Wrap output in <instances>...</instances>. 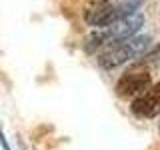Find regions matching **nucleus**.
Returning a JSON list of instances; mask_svg holds the SVG:
<instances>
[{
	"label": "nucleus",
	"instance_id": "obj_5",
	"mask_svg": "<svg viewBox=\"0 0 160 150\" xmlns=\"http://www.w3.org/2000/svg\"><path fill=\"white\" fill-rule=\"evenodd\" d=\"M134 116L138 118H154L160 114V82L154 86H148L144 92H140L130 104Z\"/></svg>",
	"mask_w": 160,
	"mask_h": 150
},
{
	"label": "nucleus",
	"instance_id": "obj_4",
	"mask_svg": "<svg viewBox=\"0 0 160 150\" xmlns=\"http://www.w3.org/2000/svg\"><path fill=\"white\" fill-rule=\"evenodd\" d=\"M150 86V72L144 64H132L116 82V94L120 98L136 96Z\"/></svg>",
	"mask_w": 160,
	"mask_h": 150
},
{
	"label": "nucleus",
	"instance_id": "obj_8",
	"mask_svg": "<svg viewBox=\"0 0 160 150\" xmlns=\"http://www.w3.org/2000/svg\"><path fill=\"white\" fill-rule=\"evenodd\" d=\"M158 128H160V126H158Z\"/></svg>",
	"mask_w": 160,
	"mask_h": 150
},
{
	"label": "nucleus",
	"instance_id": "obj_3",
	"mask_svg": "<svg viewBox=\"0 0 160 150\" xmlns=\"http://www.w3.org/2000/svg\"><path fill=\"white\" fill-rule=\"evenodd\" d=\"M150 44H152L150 36H130L126 40H122V42L110 44L98 56V66L104 68V70L118 68L124 62H128V60L146 54L150 50Z\"/></svg>",
	"mask_w": 160,
	"mask_h": 150
},
{
	"label": "nucleus",
	"instance_id": "obj_7",
	"mask_svg": "<svg viewBox=\"0 0 160 150\" xmlns=\"http://www.w3.org/2000/svg\"><path fill=\"white\" fill-rule=\"evenodd\" d=\"M0 146H2L4 150H10V144H8V140H6V136H4L2 128H0Z\"/></svg>",
	"mask_w": 160,
	"mask_h": 150
},
{
	"label": "nucleus",
	"instance_id": "obj_2",
	"mask_svg": "<svg viewBox=\"0 0 160 150\" xmlns=\"http://www.w3.org/2000/svg\"><path fill=\"white\" fill-rule=\"evenodd\" d=\"M142 26H144V16L140 12H134L126 18L118 20V22L110 24V26H104V30H100V32L90 34L86 40V50L94 52L100 46H110V44L122 42L130 36H136V32Z\"/></svg>",
	"mask_w": 160,
	"mask_h": 150
},
{
	"label": "nucleus",
	"instance_id": "obj_1",
	"mask_svg": "<svg viewBox=\"0 0 160 150\" xmlns=\"http://www.w3.org/2000/svg\"><path fill=\"white\" fill-rule=\"evenodd\" d=\"M144 0H118V2H110V0H90L84 18L90 26L104 28L110 24L118 22V20L134 14L142 6Z\"/></svg>",
	"mask_w": 160,
	"mask_h": 150
},
{
	"label": "nucleus",
	"instance_id": "obj_6",
	"mask_svg": "<svg viewBox=\"0 0 160 150\" xmlns=\"http://www.w3.org/2000/svg\"><path fill=\"white\" fill-rule=\"evenodd\" d=\"M160 58V44L154 50H150V52L146 54V60H158Z\"/></svg>",
	"mask_w": 160,
	"mask_h": 150
}]
</instances>
